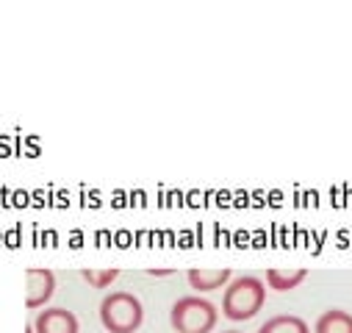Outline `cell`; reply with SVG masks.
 Wrapping results in <instances>:
<instances>
[{"label":"cell","instance_id":"1","mask_svg":"<svg viewBox=\"0 0 352 333\" xmlns=\"http://www.w3.org/2000/svg\"><path fill=\"white\" fill-rule=\"evenodd\" d=\"M263 303H267V283L255 275H241L225 286L222 314L230 322H247L263 308Z\"/></svg>","mask_w":352,"mask_h":333},{"label":"cell","instance_id":"8","mask_svg":"<svg viewBox=\"0 0 352 333\" xmlns=\"http://www.w3.org/2000/svg\"><path fill=\"white\" fill-rule=\"evenodd\" d=\"M258 333H311L308 322L302 316H294V314H278L272 319H267Z\"/></svg>","mask_w":352,"mask_h":333},{"label":"cell","instance_id":"4","mask_svg":"<svg viewBox=\"0 0 352 333\" xmlns=\"http://www.w3.org/2000/svg\"><path fill=\"white\" fill-rule=\"evenodd\" d=\"M53 292H56V275L50 270H45V267L25 270V305L31 311H36V308L42 311L50 303Z\"/></svg>","mask_w":352,"mask_h":333},{"label":"cell","instance_id":"9","mask_svg":"<svg viewBox=\"0 0 352 333\" xmlns=\"http://www.w3.org/2000/svg\"><path fill=\"white\" fill-rule=\"evenodd\" d=\"M267 286L270 289H275V292H292V289H297L305 278H308V270H267Z\"/></svg>","mask_w":352,"mask_h":333},{"label":"cell","instance_id":"5","mask_svg":"<svg viewBox=\"0 0 352 333\" xmlns=\"http://www.w3.org/2000/svg\"><path fill=\"white\" fill-rule=\"evenodd\" d=\"M36 333H80V322L69 308H42L34 319Z\"/></svg>","mask_w":352,"mask_h":333},{"label":"cell","instance_id":"2","mask_svg":"<svg viewBox=\"0 0 352 333\" xmlns=\"http://www.w3.org/2000/svg\"><path fill=\"white\" fill-rule=\"evenodd\" d=\"M100 322L109 333H136L144 322V305L131 292H111L100 300Z\"/></svg>","mask_w":352,"mask_h":333},{"label":"cell","instance_id":"10","mask_svg":"<svg viewBox=\"0 0 352 333\" xmlns=\"http://www.w3.org/2000/svg\"><path fill=\"white\" fill-rule=\"evenodd\" d=\"M80 278L89 283L92 289H109V286L120 278V270H114V267H111V270H83Z\"/></svg>","mask_w":352,"mask_h":333},{"label":"cell","instance_id":"7","mask_svg":"<svg viewBox=\"0 0 352 333\" xmlns=\"http://www.w3.org/2000/svg\"><path fill=\"white\" fill-rule=\"evenodd\" d=\"M314 333H352V314L341 308H327L314 322Z\"/></svg>","mask_w":352,"mask_h":333},{"label":"cell","instance_id":"6","mask_svg":"<svg viewBox=\"0 0 352 333\" xmlns=\"http://www.w3.org/2000/svg\"><path fill=\"white\" fill-rule=\"evenodd\" d=\"M186 281L195 292H214V289H222L233 281V272L230 270H200V267H192L186 270Z\"/></svg>","mask_w":352,"mask_h":333},{"label":"cell","instance_id":"11","mask_svg":"<svg viewBox=\"0 0 352 333\" xmlns=\"http://www.w3.org/2000/svg\"><path fill=\"white\" fill-rule=\"evenodd\" d=\"M25 333H36V330H34V325H28V327H25Z\"/></svg>","mask_w":352,"mask_h":333},{"label":"cell","instance_id":"3","mask_svg":"<svg viewBox=\"0 0 352 333\" xmlns=\"http://www.w3.org/2000/svg\"><path fill=\"white\" fill-rule=\"evenodd\" d=\"M217 319H219L217 305L200 294H186L175 300L169 311V325L175 333H211L217 327Z\"/></svg>","mask_w":352,"mask_h":333},{"label":"cell","instance_id":"12","mask_svg":"<svg viewBox=\"0 0 352 333\" xmlns=\"http://www.w3.org/2000/svg\"><path fill=\"white\" fill-rule=\"evenodd\" d=\"M222 333H241V330H222Z\"/></svg>","mask_w":352,"mask_h":333}]
</instances>
